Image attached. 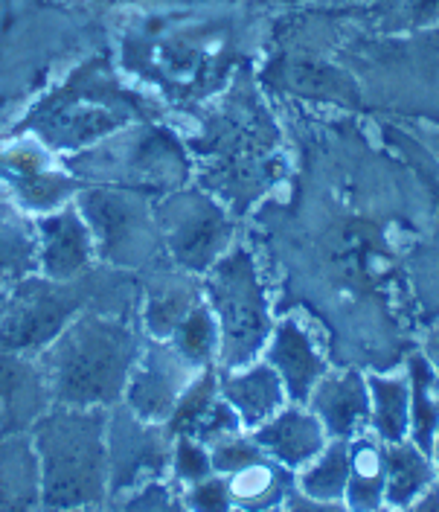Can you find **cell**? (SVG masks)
I'll return each instance as SVG.
<instances>
[{"instance_id": "3957f363", "label": "cell", "mask_w": 439, "mask_h": 512, "mask_svg": "<svg viewBox=\"0 0 439 512\" xmlns=\"http://www.w3.org/2000/svg\"><path fill=\"white\" fill-rule=\"evenodd\" d=\"M387 443L376 431H361L349 440V480L344 504L349 512H378L384 507Z\"/></svg>"}, {"instance_id": "52a82bcc", "label": "cell", "mask_w": 439, "mask_h": 512, "mask_svg": "<svg viewBox=\"0 0 439 512\" xmlns=\"http://www.w3.org/2000/svg\"><path fill=\"white\" fill-rule=\"evenodd\" d=\"M280 469H277V463L262 460V457L242 466V469H236L227 480L233 504L239 510H277V504L285 495Z\"/></svg>"}, {"instance_id": "4fadbf2b", "label": "cell", "mask_w": 439, "mask_h": 512, "mask_svg": "<svg viewBox=\"0 0 439 512\" xmlns=\"http://www.w3.org/2000/svg\"><path fill=\"white\" fill-rule=\"evenodd\" d=\"M233 512H277V510H233Z\"/></svg>"}, {"instance_id": "6da1fadb", "label": "cell", "mask_w": 439, "mask_h": 512, "mask_svg": "<svg viewBox=\"0 0 439 512\" xmlns=\"http://www.w3.org/2000/svg\"><path fill=\"white\" fill-rule=\"evenodd\" d=\"M326 443L329 434L323 422L303 408H283L256 431V446L268 451L283 469H306Z\"/></svg>"}, {"instance_id": "9c48e42d", "label": "cell", "mask_w": 439, "mask_h": 512, "mask_svg": "<svg viewBox=\"0 0 439 512\" xmlns=\"http://www.w3.org/2000/svg\"><path fill=\"white\" fill-rule=\"evenodd\" d=\"M439 440V393L434 379L425 373H413L410 382V443L425 454H434Z\"/></svg>"}, {"instance_id": "5bb4252c", "label": "cell", "mask_w": 439, "mask_h": 512, "mask_svg": "<svg viewBox=\"0 0 439 512\" xmlns=\"http://www.w3.org/2000/svg\"><path fill=\"white\" fill-rule=\"evenodd\" d=\"M434 451H437V454H439V446H437V448H434Z\"/></svg>"}, {"instance_id": "8fae6325", "label": "cell", "mask_w": 439, "mask_h": 512, "mask_svg": "<svg viewBox=\"0 0 439 512\" xmlns=\"http://www.w3.org/2000/svg\"><path fill=\"white\" fill-rule=\"evenodd\" d=\"M192 510L195 512H233V498L224 480H204L192 492Z\"/></svg>"}, {"instance_id": "30bf717a", "label": "cell", "mask_w": 439, "mask_h": 512, "mask_svg": "<svg viewBox=\"0 0 439 512\" xmlns=\"http://www.w3.org/2000/svg\"><path fill=\"white\" fill-rule=\"evenodd\" d=\"M277 367L285 384V393H294V399H306L320 382V361L300 335H285L277 350Z\"/></svg>"}, {"instance_id": "277c9868", "label": "cell", "mask_w": 439, "mask_h": 512, "mask_svg": "<svg viewBox=\"0 0 439 512\" xmlns=\"http://www.w3.org/2000/svg\"><path fill=\"white\" fill-rule=\"evenodd\" d=\"M437 480L431 454H425L410 440L387 443V480H384V507L393 512L410 510Z\"/></svg>"}, {"instance_id": "7a4b0ae2", "label": "cell", "mask_w": 439, "mask_h": 512, "mask_svg": "<svg viewBox=\"0 0 439 512\" xmlns=\"http://www.w3.org/2000/svg\"><path fill=\"white\" fill-rule=\"evenodd\" d=\"M312 414L332 440H352L370 422V387L352 373L320 379L312 390Z\"/></svg>"}, {"instance_id": "ba28073f", "label": "cell", "mask_w": 439, "mask_h": 512, "mask_svg": "<svg viewBox=\"0 0 439 512\" xmlns=\"http://www.w3.org/2000/svg\"><path fill=\"white\" fill-rule=\"evenodd\" d=\"M346 480H349V440H329L326 448L303 469V495L317 501H341L344 504Z\"/></svg>"}, {"instance_id": "5b68a950", "label": "cell", "mask_w": 439, "mask_h": 512, "mask_svg": "<svg viewBox=\"0 0 439 512\" xmlns=\"http://www.w3.org/2000/svg\"><path fill=\"white\" fill-rule=\"evenodd\" d=\"M227 399L233 405V414L242 416L248 425H265L271 416H277L285 405V384L283 379L268 370L259 367L251 373L236 376L227 384Z\"/></svg>"}, {"instance_id": "7c38bea8", "label": "cell", "mask_w": 439, "mask_h": 512, "mask_svg": "<svg viewBox=\"0 0 439 512\" xmlns=\"http://www.w3.org/2000/svg\"><path fill=\"white\" fill-rule=\"evenodd\" d=\"M288 512H349L341 501H317L309 495H300L288 504Z\"/></svg>"}, {"instance_id": "8992f818", "label": "cell", "mask_w": 439, "mask_h": 512, "mask_svg": "<svg viewBox=\"0 0 439 512\" xmlns=\"http://www.w3.org/2000/svg\"><path fill=\"white\" fill-rule=\"evenodd\" d=\"M370 387V425L384 443H402L410 434V382L378 376Z\"/></svg>"}]
</instances>
